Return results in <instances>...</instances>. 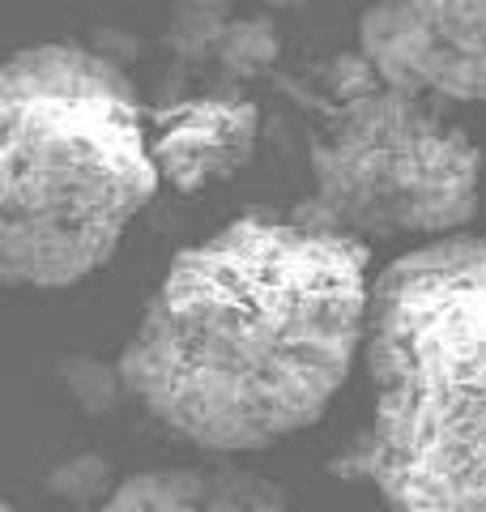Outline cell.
Instances as JSON below:
<instances>
[{
	"label": "cell",
	"mask_w": 486,
	"mask_h": 512,
	"mask_svg": "<svg viewBox=\"0 0 486 512\" xmlns=\"http://www.w3.org/2000/svg\"><path fill=\"white\" fill-rule=\"evenodd\" d=\"M367 244L316 218L243 214L171 261L120 355L124 389L205 453L312 427L371 325Z\"/></svg>",
	"instance_id": "6da1fadb"
},
{
	"label": "cell",
	"mask_w": 486,
	"mask_h": 512,
	"mask_svg": "<svg viewBox=\"0 0 486 512\" xmlns=\"http://www.w3.org/2000/svg\"><path fill=\"white\" fill-rule=\"evenodd\" d=\"M162 175L133 82L81 43L13 52L0 77V278L60 291L111 261Z\"/></svg>",
	"instance_id": "7a4b0ae2"
},
{
	"label": "cell",
	"mask_w": 486,
	"mask_h": 512,
	"mask_svg": "<svg viewBox=\"0 0 486 512\" xmlns=\"http://www.w3.org/2000/svg\"><path fill=\"white\" fill-rule=\"evenodd\" d=\"M363 466L393 512H486V235L427 239L376 278Z\"/></svg>",
	"instance_id": "3957f363"
},
{
	"label": "cell",
	"mask_w": 486,
	"mask_h": 512,
	"mask_svg": "<svg viewBox=\"0 0 486 512\" xmlns=\"http://www.w3.org/2000/svg\"><path fill=\"white\" fill-rule=\"evenodd\" d=\"M312 214L354 239H444L478 210L482 150L427 99L380 82L363 60L337 86L312 146Z\"/></svg>",
	"instance_id": "277c9868"
},
{
	"label": "cell",
	"mask_w": 486,
	"mask_h": 512,
	"mask_svg": "<svg viewBox=\"0 0 486 512\" xmlns=\"http://www.w3.org/2000/svg\"><path fill=\"white\" fill-rule=\"evenodd\" d=\"M359 60L427 103H486V0H376Z\"/></svg>",
	"instance_id": "5b68a950"
},
{
	"label": "cell",
	"mask_w": 486,
	"mask_h": 512,
	"mask_svg": "<svg viewBox=\"0 0 486 512\" xmlns=\"http://www.w3.org/2000/svg\"><path fill=\"white\" fill-rule=\"evenodd\" d=\"M261 116L248 99H184L150 124V150L162 184L201 192L248 163Z\"/></svg>",
	"instance_id": "8992f818"
},
{
	"label": "cell",
	"mask_w": 486,
	"mask_h": 512,
	"mask_svg": "<svg viewBox=\"0 0 486 512\" xmlns=\"http://www.w3.org/2000/svg\"><path fill=\"white\" fill-rule=\"evenodd\" d=\"M103 512H290V500L239 466H162L124 478Z\"/></svg>",
	"instance_id": "52a82bcc"
},
{
	"label": "cell",
	"mask_w": 486,
	"mask_h": 512,
	"mask_svg": "<svg viewBox=\"0 0 486 512\" xmlns=\"http://www.w3.org/2000/svg\"><path fill=\"white\" fill-rule=\"evenodd\" d=\"M5 512H13V508H5Z\"/></svg>",
	"instance_id": "ba28073f"
}]
</instances>
